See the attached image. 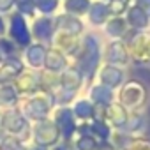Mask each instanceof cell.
Masks as SVG:
<instances>
[{
    "instance_id": "4",
    "label": "cell",
    "mask_w": 150,
    "mask_h": 150,
    "mask_svg": "<svg viewBox=\"0 0 150 150\" xmlns=\"http://www.w3.org/2000/svg\"><path fill=\"white\" fill-rule=\"evenodd\" d=\"M0 127H2V131L6 134L16 136L23 143H30L32 141V122L23 115L20 106H14V108H9V110L2 111V122H0Z\"/></svg>"
},
{
    "instance_id": "8",
    "label": "cell",
    "mask_w": 150,
    "mask_h": 150,
    "mask_svg": "<svg viewBox=\"0 0 150 150\" xmlns=\"http://www.w3.org/2000/svg\"><path fill=\"white\" fill-rule=\"evenodd\" d=\"M51 118H53V122L58 127L60 138L64 141H69L71 143L72 138L76 136V132H78V124H80L78 118L74 117L71 106H57V108H53Z\"/></svg>"
},
{
    "instance_id": "10",
    "label": "cell",
    "mask_w": 150,
    "mask_h": 150,
    "mask_svg": "<svg viewBox=\"0 0 150 150\" xmlns=\"http://www.w3.org/2000/svg\"><path fill=\"white\" fill-rule=\"evenodd\" d=\"M129 80L127 76V69L125 67H118V65H111V64H103L97 71L96 81L106 85L111 90H118L125 81Z\"/></svg>"
},
{
    "instance_id": "42",
    "label": "cell",
    "mask_w": 150,
    "mask_h": 150,
    "mask_svg": "<svg viewBox=\"0 0 150 150\" xmlns=\"http://www.w3.org/2000/svg\"><path fill=\"white\" fill-rule=\"evenodd\" d=\"M4 134H6V132L2 131V127H0V139H2V138H4Z\"/></svg>"
},
{
    "instance_id": "29",
    "label": "cell",
    "mask_w": 150,
    "mask_h": 150,
    "mask_svg": "<svg viewBox=\"0 0 150 150\" xmlns=\"http://www.w3.org/2000/svg\"><path fill=\"white\" fill-rule=\"evenodd\" d=\"M53 94V99H55V108L57 106H71L74 101H76V97L80 96V92H72V90H67L64 87H55L51 90Z\"/></svg>"
},
{
    "instance_id": "12",
    "label": "cell",
    "mask_w": 150,
    "mask_h": 150,
    "mask_svg": "<svg viewBox=\"0 0 150 150\" xmlns=\"http://www.w3.org/2000/svg\"><path fill=\"white\" fill-rule=\"evenodd\" d=\"M46 51H48V44L32 41L27 48L21 50V60H23L25 67L32 69V71H42Z\"/></svg>"
},
{
    "instance_id": "19",
    "label": "cell",
    "mask_w": 150,
    "mask_h": 150,
    "mask_svg": "<svg viewBox=\"0 0 150 150\" xmlns=\"http://www.w3.org/2000/svg\"><path fill=\"white\" fill-rule=\"evenodd\" d=\"M71 58L67 55H64L62 51H58L57 48L53 46H48V51H46V58H44V71H50L53 74H60L64 72L69 65H71Z\"/></svg>"
},
{
    "instance_id": "20",
    "label": "cell",
    "mask_w": 150,
    "mask_h": 150,
    "mask_svg": "<svg viewBox=\"0 0 150 150\" xmlns=\"http://www.w3.org/2000/svg\"><path fill=\"white\" fill-rule=\"evenodd\" d=\"M87 97L94 103V104H101V106H108L117 99V92L108 88L106 85L99 83V81H92L90 85H87Z\"/></svg>"
},
{
    "instance_id": "43",
    "label": "cell",
    "mask_w": 150,
    "mask_h": 150,
    "mask_svg": "<svg viewBox=\"0 0 150 150\" xmlns=\"http://www.w3.org/2000/svg\"><path fill=\"white\" fill-rule=\"evenodd\" d=\"M0 122H2V110H0Z\"/></svg>"
},
{
    "instance_id": "21",
    "label": "cell",
    "mask_w": 150,
    "mask_h": 150,
    "mask_svg": "<svg viewBox=\"0 0 150 150\" xmlns=\"http://www.w3.org/2000/svg\"><path fill=\"white\" fill-rule=\"evenodd\" d=\"M146 131H148V117H146L145 110L129 111V118L124 127V132L129 134L131 138H138V136H145Z\"/></svg>"
},
{
    "instance_id": "6",
    "label": "cell",
    "mask_w": 150,
    "mask_h": 150,
    "mask_svg": "<svg viewBox=\"0 0 150 150\" xmlns=\"http://www.w3.org/2000/svg\"><path fill=\"white\" fill-rule=\"evenodd\" d=\"M60 139H62V138H60L58 127H57V124L53 122L51 117L32 124V143H34V145L50 150V148H51L53 145H57Z\"/></svg>"
},
{
    "instance_id": "18",
    "label": "cell",
    "mask_w": 150,
    "mask_h": 150,
    "mask_svg": "<svg viewBox=\"0 0 150 150\" xmlns=\"http://www.w3.org/2000/svg\"><path fill=\"white\" fill-rule=\"evenodd\" d=\"M129 118V110L124 108L117 99L106 106V113H104V120L111 125L113 131H124L125 124Z\"/></svg>"
},
{
    "instance_id": "35",
    "label": "cell",
    "mask_w": 150,
    "mask_h": 150,
    "mask_svg": "<svg viewBox=\"0 0 150 150\" xmlns=\"http://www.w3.org/2000/svg\"><path fill=\"white\" fill-rule=\"evenodd\" d=\"M124 150H150V138H146V136L131 138Z\"/></svg>"
},
{
    "instance_id": "26",
    "label": "cell",
    "mask_w": 150,
    "mask_h": 150,
    "mask_svg": "<svg viewBox=\"0 0 150 150\" xmlns=\"http://www.w3.org/2000/svg\"><path fill=\"white\" fill-rule=\"evenodd\" d=\"M21 96L18 94V90L14 88L13 83H2L0 85V110H9L20 104Z\"/></svg>"
},
{
    "instance_id": "33",
    "label": "cell",
    "mask_w": 150,
    "mask_h": 150,
    "mask_svg": "<svg viewBox=\"0 0 150 150\" xmlns=\"http://www.w3.org/2000/svg\"><path fill=\"white\" fill-rule=\"evenodd\" d=\"M14 11H18L20 14H23L28 20H34L37 16V9H35L34 0H14Z\"/></svg>"
},
{
    "instance_id": "1",
    "label": "cell",
    "mask_w": 150,
    "mask_h": 150,
    "mask_svg": "<svg viewBox=\"0 0 150 150\" xmlns=\"http://www.w3.org/2000/svg\"><path fill=\"white\" fill-rule=\"evenodd\" d=\"M103 39L96 34V32H85L81 37V48L78 51V55L74 57L72 64L78 65L85 76L87 85H90L92 81H96L97 71L103 65Z\"/></svg>"
},
{
    "instance_id": "40",
    "label": "cell",
    "mask_w": 150,
    "mask_h": 150,
    "mask_svg": "<svg viewBox=\"0 0 150 150\" xmlns=\"http://www.w3.org/2000/svg\"><path fill=\"white\" fill-rule=\"evenodd\" d=\"M97 150H118V148H117L111 141H103V143H99Z\"/></svg>"
},
{
    "instance_id": "46",
    "label": "cell",
    "mask_w": 150,
    "mask_h": 150,
    "mask_svg": "<svg viewBox=\"0 0 150 150\" xmlns=\"http://www.w3.org/2000/svg\"><path fill=\"white\" fill-rule=\"evenodd\" d=\"M0 60H2V58H0Z\"/></svg>"
},
{
    "instance_id": "2",
    "label": "cell",
    "mask_w": 150,
    "mask_h": 150,
    "mask_svg": "<svg viewBox=\"0 0 150 150\" xmlns=\"http://www.w3.org/2000/svg\"><path fill=\"white\" fill-rule=\"evenodd\" d=\"M18 106L23 111V115L34 124V122H39V120L51 117V111L55 108V99H53V94L50 90L41 88L39 92H35L32 96L21 97Z\"/></svg>"
},
{
    "instance_id": "15",
    "label": "cell",
    "mask_w": 150,
    "mask_h": 150,
    "mask_svg": "<svg viewBox=\"0 0 150 150\" xmlns=\"http://www.w3.org/2000/svg\"><path fill=\"white\" fill-rule=\"evenodd\" d=\"M14 88L18 90V94L21 97L32 96L35 92L41 90V76H39V71H32V69H25L20 76L13 81Z\"/></svg>"
},
{
    "instance_id": "3",
    "label": "cell",
    "mask_w": 150,
    "mask_h": 150,
    "mask_svg": "<svg viewBox=\"0 0 150 150\" xmlns=\"http://www.w3.org/2000/svg\"><path fill=\"white\" fill-rule=\"evenodd\" d=\"M117 101L129 111H141L150 101V88L139 80H127L117 90Z\"/></svg>"
},
{
    "instance_id": "39",
    "label": "cell",
    "mask_w": 150,
    "mask_h": 150,
    "mask_svg": "<svg viewBox=\"0 0 150 150\" xmlns=\"http://www.w3.org/2000/svg\"><path fill=\"white\" fill-rule=\"evenodd\" d=\"M134 4H136V6H139V7H141L148 16H150V0H134Z\"/></svg>"
},
{
    "instance_id": "34",
    "label": "cell",
    "mask_w": 150,
    "mask_h": 150,
    "mask_svg": "<svg viewBox=\"0 0 150 150\" xmlns=\"http://www.w3.org/2000/svg\"><path fill=\"white\" fill-rule=\"evenodd\" d=\"M129 6H131L129 0H110L108 2V9L111 16H125Z\"/></svg>"
},
{
    "instance_id": "36",
    "label": "cell",
    "mask_w": 150,
    "mask_h": 150,
    "mask_svg": "<svg viewBox=\"0 0 150 150\" xmlns=\"http://www.w3.org/2000/svg\"><path fill=\"white\" fill-rule=\"evenodd\" d=\"M21 146H23V141L11 134H4V138L0 139V150H20Z\"/></svg>"
},
{
    "instance_id": "11",
    "label": "cell",
    "mask_w": 150,
    "mask_h": 150,
    "mask_svg": "<svg viewBox=\"0 0 150 150\" xmlns=\"http://www.w3.org/2000/svg\"><path fill=\"white\" fill-rule=\"evenodd\" d=\"M30 34L32 39L42 44H51V39L55 35V20L53 16H44V14H37L34 20H30Z\"/></svg>"
},
{
    "instance_id": "28",
    "label": "cell",
    "mask_w": 150,
    "mask_h": 150,
    "mask_svg": "<svg viewBox=\"0 0 150 150\" xmlns=\"http://www.w3.org/2000/svg\"><path fill=\"white\" fill-rule=\"evenodd\" d=\"M90 134H92L99 143H103V141H110V139H111L113 129H111V125H110L106 120H103V118H94V120H90Z\"/></svg>"
},
{
    "instance_id": "25",
    "label": "cell",
    "mask_w": 150,
    "mask_h": 150,
    "mask_svg": "<svg viewBox=\"0 0 150 150\" xmlns=\"http://www.w3.org/2000/svg\"><path fill=\"white\" fill-rule=\"evenodd\" d=\"M71 110L78 122H90L96 118V104L87 96H78L76 101L71 104Z\"/></svg>"
},
{
    "instance_id": "31",
    "label": "cell",
    "mask_w": 150,
    "mask_h": 150,
    "mask_svg": "<svg viewBox=\"0 0 150 150\" xmlns=\"http://www.w3.org/2000/svg\"><path fill=\"white\" fill-rule=\"evenodd\" d=\"M71 146L72 150H97L99 141L88 134H76L71 141Z\"/></svg>"
},
{
    "instance_id": "37",
    "label": "cell",
    "mask_w": 150,
    "mask_h": 150,
    "mask_svg": "<svg viewBox=\"0 0 150 150\" xmlns=\"http://www.w3.org/2000/svg\"><path fill=\"white\" fill-rule=\"evenodd\" d=\"M14 11V0H0V14L9 16Z\"/></svg>"
},
{
    "instance_id": "30",
    "label": "cell",
    "mask_w": 150,
    "mask_h": 150,
    "mask_svg": "<svg viewBox=\"0 0 150 150\" xmlns=\"http://www.w3.org/2000/svg\"><path fill=\"white\" fill-rule=\"evenodd\" d=\"M13 57H21L20 46L9 39L7 35H0V58H13Z\"/></svg>"
},
{
    "instance_id": "23",
    "label": "cell",
    "mask_w": 150,
    "mask_h": 150,
    "mask_svg": "<svg viewBox=\"0 0 150 150\" xmlns=\"http://www.w3.org/2000/svg\"><path fill=\"white\" fill-rule=\"evenodd\" d=\"M124 18L127 21L129 28H132V30H148L150 28V16L134 2H131Z\"/></svg>"
},
{
    "instance_id": "13",
    "label": "cell",
    "mask_w": 150,
    "mask_h": 150,
    "mask_svg": "<svg viewBox=\"0 0 150 150\" xmlns=\"http://www.w3.org/2000/svg\"><path fill=\"white\" fill-rule=\"evenodd\" d=\"M55 20V30H60V32H65V34H71V35H76V37H81L85 32H87V27H85V21L78 16H72L69 13H57L53 16Z\"/></svg>"
},
{
    "instance_id": "16",
    "label": "cell",
    "mask_w": 150,
    "mask_h": 150,
    "mask_svg": "<svg viewBox=\"0 0 150 150\" xmlns=\"http://www.w3.org/2000/svg\"><path fill=\"white\" fill-rule=\"evenodd\" d=\"M58 85L67 88V90H72V92H81L83 87H87V81H85V76L78 65L71 64L64 72H60L58 76Z\"/></svg>"
},
{
    "instance_id": "45",
    "label": "cell",
    "mask_w": 150,
    "mask_h": 150,
    "mask_svg": "<svg viewBox=\"0 0 150 150\" xmlns=\"http://www.w3.org/2000/svg\"><path fill=\"white\" fill-rule=\"evenodd\" d=\"M146 67H150V60H148V64H146Z\"/></svg>"
},
{
    "instance_id": "14",
    "label": "cell",
    "mask_w": 150,
    "mask_h": 150,
    "mask_svg": "<svg viewBox=\"0 0 150 150\" xmlns=\"http://www.w3.org/2000/svg\"><path fill=\"white\" fill-rule=\"evenodd\" d=\"M81 37H83V35H81ZM81 37H76V35H71V34L55 30V35H53L50 46H53V48H57L58 51H62L64 55H67V57L71 58V62H72L74 57L78 55L80 48H81Z\"/></svg>"
},
{
    "instance_id": "27",
    "label": "cell",
    "mask_w": 150,
    "mask_h": 150,
    "mask_svg": "<svg viewBox=\"0 0 150 150\" xmlns=\"http://www.w3.org/2000/svg\"><path fill=\"white\" fill-rule=\"evenodd\" d=\"M94 0H62V9L64 13H69L72 16H78V18H85L90 6H92Z\"/></svg>"
},
{
    "instance_id": "44",
    "label": "cell",
    "mask_w": 150,
    "mask_h": 150,
    "mask_svg": "<svg viewBox=\"0 0 150 150\" xmlns=\"http://www.w3.org/2000/svg\"><path fill=\"white\" fill-rule=\"evenodd\" d=\"M101 2H106V4H108V2H110V0H101Z\"/></svg>"
},
{
    "instance_id": "38",
    "label": "cell",
    "mask_w": 150,
    "mask_h": 150,
    "mask_svg": "<svg viewBox=\"0 0 150 150\" xmlns=\"http://www.w3.org/2000/svg\"><path fill=\"white\" fill-rule=\"evenodd\" d=\"M50 150H72V146H71V143L69 141H64V139H60L57 145H53Z\"/></svg>"
},
{
    "instance_id": "7",
    "label": "cell",
    "mask_w": 150,
    "mask_h": 150,
    "mask_svg": "<svg viewBox=\"0 0 150 150\" xmlns=\"http://www.w3.org/2000/svg\"><path fill=\"white\" fill-rule=\"evenodd\" d=\"M7 37L13 39L20 50L27 48L34 39H32V34H30V23H28V18H25L23 14H20L18 11H13L9 16H7Z\"/></svg>"
},
{
    "instance_id": "9",
    "label": "cell",
    "mask_w": 150,
    "mask_h": 150,
    "mask_svg": "<svg viewBox=\"0 0 150 150\" xmlns=\"http://www.w3.org/2000/svg\"><path fill=\"white\" fill-rule=\"evenodd\" d=\"M131 53L127 44L122 39H113L108 41L103 48V64H111V65H118V67H125L131 64Z\"/></svg>"
},
{
    "instance_id": "5",
    "label": "cell",
    "mask_w": 150,
    "mask_h": 150,
    "mask_svg": "<svg viewBox=\"0 0 150 150\" xmlns=\"http://www.w3.org/2000/svg\"><path fill=\"white\" fill-rule=\"evenodd\" d=\"M131 53V60L139 65H146L150 60V30H132L124 35L122 39Z\"/></svg>"
},
{
    "instance_id": "24",
    "label": "cell",
    "mask_w": 150,
    "mask_h": 150,
    "mask_svg": "<svg viewBox=\"0 0 150 150\" xmlns=\"http://www.w3.org/2000/svg\"><path fill=\"white\" fill-rule=\"evenodd\" d=\"M103 35L108 41L113 39H124V35L129 32V25L124 16H111L104 25H103Z\"/></svg>"
},
{
    "instance_id": "17",
    "label": "cell",
    "mask_w": 150,
    "mask_h": 150,
    "mask_svg": "<svg viewBox=\"0 0 150 150\" xmlns=\"http://www.w3.org/2000/svg\"><path fill=\"white\" fill-rule=\"evenodd\" d=\"M25 69L27 67H25L21 57H13V58L0 60V85L2 83H13Z\"/></svg>"
},
{
    "instance_id": "22",
    "label": "cell",
    "mask_w": 150,
    "mask_h": 150,
    "mask_svg": "<svg viewBox=\"0 0 150 150\" xmlns=\"http://www.w3.org/2000/svg\"><path fill=\"white\" fill-rule=\"evenodd\" d=\"M111 18L110 14V9H108V4L106 2H101V0H96V2H92L85 20L90 27L94 28H103V25Z\"/></svg>"
},
{
    "instance_id": "32",
    "label": "cell",
    "mask_w": 150,
    "mask_h": 150,
    "mask_svg": "<svg viewBox=\"0 0 150 150\" xmlns=\"http://www.w3.org/2000/svg\"><path fill=\"white\" fill-rule=\"evenodd\" d=\"M37 14L44 16H55L57 11L60 9V0H34Z\"/></svg>"
},
{
    "instance_id": "41",
    "label": "cell",
    "mask_w": 150,
    "mask_h": 150,
    "mask_svg": "<svg viewBox=\"0 0 150 150\" xmlns=\"http://www.w3.org/2000/svg\"><path fill=\"white\" fill-rule=\"evenodd\" d=\"M0 35H7V20L0 14Z\"/></svg>"
}]
</instances>
